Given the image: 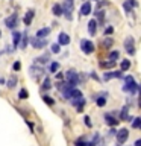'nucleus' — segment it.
I'll return each instance as SVG.
<instances>
[{
  "label": "nucleus",
  "mask_w": 141,
  "mask_h": 146,
  "mask_svg": "<svg viewBox=\"0 0 141 146\" xmlns=\"http://www.w3.org/2000/svg\"><path fill=\"white\" fill-rule=\"evenodd\" d=\"M123 79H125V84H123L121 90L125 91V93H129V94H136L140 84H136V81L134 79V76H132V75H127V76L123 78Z\"/></svg>",
  "instance_id": "1"
},
{
  "label": "nucleus",
  "mask_w": 141,
  "mask_h": 146,
  "mask_svg": "<svg viewBox=\"0 0 141 146\" xmlns=\"http://www.w3.org/2000/svg\"><path fill=\"white\" fill-rule=\"evenodd\" d=\"M64 76H65V82L71 87V88H76V87L79 85V82H80L79 81V73H77L74 68H68Z\"/></svg>",
  "instance_id": "2"
},
{
  "label": "nucleus",
  "mask_w": 141,
  "mask_h": 146,
  "mask_svg": "<svg viewBox=\"0 0 141 146\" xmlns=\"http://www.w3.org/2000/svg\"><path fill=\"white\" fill-rule=\"evenodd\" d=\"M62 15L67 20H73V8H74V2L73 0H64L62 2Z\"/></svg>",
  "instance_id": "3"
},
{
  "label": "nucleus",
  "mask_w": 141,
  "mask_h": 146,
  "mask_svg": "<svg viewBox=\"0 0 141 146\" xmlns=\"http://www.w3.org/2000/svg\"><path fill=\"white\" fill-rule=\"evenodd\" d=\"M80 50H82L85 55H91V53H94L96 46H94V43H93L91 40L82 38V40H80Z\"/></svg>",
  "instance_id": "4"
},
{
  "label": "nucleus",
  "mask_w": 141,
  "mask_h": 146,
  "mask_svg": "<svg viewBox=\"0 0 141 146\" xmlns=\"http://www.w3.org/2000/svg\"><path fill=\"white\" fill-rule=\"evenodd\" d=\"M127 139H129V129H127V128H121V129L117 131L115 140H117V145H118V146L125 145L126 141H127Z\"/></svg>",
  "instance_id": "5"
},
{
  "label": "nucleus",
  "mask_w": 141,
  "mask_h": 146,
  "mask_svg": "<svg viewBox=\"0 0 141 146\" xmlns=\"http://www.w3.org/2000/svg\"><path fill=\"white\" fill-rule=\"evenodd\" d=\"M115 78H117V79H123L125 75H123L121 70H108V72L103 73V81L105 82H108L111 79H115Z\"/></svg>",
  "instance_id": "6"
},
{
  "label": "nucleus",
  "mask_w": 141,
  "mask_h": 146,
  "mask_svg": "<svg viewBox=\"0 0 141 146\" xmlns=\"http://www.w3.org/2000/svg\"><path fill=\"white\" fill-rule=\"evenodd\" d=\"M29 73H30V78H32V79L38 81L41 76H44V68L41 67V66H36V64H34V66H30Z\"/></svg>",
  "instance_id": "7"
},
{
  "label": "nucleus",
  "mask_w": 141,
  "mask_h": 146,
  "mask_svg": "<svg viewBox=\"0 0 141 146\" xmlns=\"http://www.w3.org/2000/svg\"><path fill=\"white\" fill-rule=\"evenodd\" d=\"M5 25H6L8 29H15V27L18 26V14L17 12H12L9 17H6Z\"/></svg>",
  "instance_id": "8"
},
{
  "label": "nucleus",
  "mask_w": 141,
  "mask_h": 146,
  "mask_svg": "<svg viewBox=\"0 0 141 146\" xmlns=\"http://www.w3.org/2000/svg\"><path fill=\"white\" fill-rule=\"evenodd\" d=\"M125 49L127 55H135V40L134 36H126L125 38Z\"/></svg>",
  "instance_id": "9"
},
{
  "label": "nucleus",
  "mask_w": 141,
  "mask_h": 146,
  "mask_svg": "<svg viewBox=\"0 0 141 146\" xmlns=\"http://www.w3.org/2000/svg\"><path fill=\"white\" fill-rule=\"evenodd\" d=\"M103 119H105V123H106L108 126H111V128H115L118 125V122H120L118 119L114 117L112 113H105L103 114Z\"/></svg>",
  "instance_id": "10"
},
{
  "label": "nucleus",
  "mask_w": 141,
  "mask_h": 146,
  "mask_svg": "<svg viewBox=\"0 0 141 146\" xmlns=\"http://www.w3.org/2000/svg\"><path fill=\"white\" fill-rule=\"evenodd\" d=\"M30 44H32V47H34V49L41 50V49H44L45 46H47V40H44V38H36V36H34V38L30 40Z\"/></svg>",
  "instance_id": "11"
},
{
  "label": "nucleus",
  "mask_w": 141,
  "mask_h": 146,
  "mask_svg": "<svg viewBox=\"0 0 141 146\" xmlns=\"http://www.w3.org/2000/svg\"><path fill=\"white\" fill-rule=\"evenodd\" d=\"M70 102H71L73 107L76 108L77 113H82V111H84V108H85L86 100H85V98H82V99H73V100H70Z\"/></svg>",
  "instance_id": "12"
},
{
  "label": "nucleus",
  "mask_w": 141,
  "mask_h": 146,
  "mask_svg": "<svg viewBox=\"0 0 141 146\" xmlns=\"http://www.w3.org/2000/svg\"><path fill=\"white\" fill-rule=\"evenodd\" d=\"M132 119H134V117L129 116V108H127V107H123V108L120 110V113H118V120H121V122H125V120L132 122Z\"/></svg>",
  "instance_id": "13"
},
{
  "label": "nucleus",
  "mask_w": 141,
  "mask_h": 146,
  "mask_svg": "<svg viewBox=\"0 0 141 146\" xmlns=\"http://www.w3.org/2000/svg\"><path fill=\"white\" fill-rule=\"evenodd\" d=\"M106 96H108L106 91L94 96V100H96V104H97V107H105V105H106Z\"/></svg>",
  "instance_id": "14"
},
{
  "label": "nucleus",
  "mask_w": 141,
  "mask_h": 146,
  "mask_svg": "<svg viewBox=\"0 0 141 146\" xmlns=\"http://www.w3.org/2000/svg\"><path fill=\"white\" fill-rule=\"evenodd\" d=\"M58 44L59 46H68L70 44V35L65 34V32H61L58 35Z\"/></svg>",
  "instance_id": "15"
},
{
  "label": "nucleus",
  "mask_w": 141,
  "mask_h": 146,
  "mask_svg": "<svg viewBox=\"0 0 141 146\" xmlns=\"http://www.w3.org/2000/svg\"><path fill=\"white\" fill-rule=\"evenodd\" d=\"M35 17V9H29L26 14H24V18H23V21H24L26 26H30L32 25V20H34Z\"/></svg>",
  "instance_id": "16"
},
{
  "label": "nucleus",
  "mask_w": 141,
  "mask_h": 146,
  "mask_svg": "<svg viewBox=\"0 0 141 146\" xmlns=\"http://www.w3.org/2000/svg\"><path fill=\"white\" fill-rule=\"evenodd\" d=\"M50 32H52V29L50 27H41L40 31H36V34H35V36L36 38H47V36L50 35Z\"/></svg>",
  "instance_id": "17"
},
{
  "label": "nucleus",
  "mask_w": 141,
  "mask_h": 146,
  "mask_svg": "<svg viewBox=\"0 0 141 146\" xmlns=\"http://www.w3.org/2000/svg\"><path fill=\"white\" fill-rule=\"evenodd\" d=\"M20 40H21V32H17V31H14L12 32V52L18 47V44H20Z\"/></svg>",
  "instance_id": "18"
},
{
  "label": "nucleus",
  "mask_w": 141,
  "mask_h": 146,
  "mask_svg": "<svg viewBox=\"0 0 141 146\" xmlns=\"http://www.w3.org/2000/svg\"><path fill=\"white\" fill-rule=\"evenodd\" d=\"M34 61H35L36 66H43V64H47V62L50 61V55H49V53H44V55H41V56L35 58Z\"/></svg>",
  "instance_id": "19"
},
{
  "label": "nucleus",
  "mask_w": 141,
  "mask_h": 146,
  "mask_svg": "<svg viewBox=\"0 0 141 146\" xmlns=\"http://www.w3.org/2000/svg\"><path fill=\"white\" fill-rule=\"evenodd\" d=\"M96 32H97V21H96V18H93V20L88 21V34L91 36H94Z\"/></svg>",
  "instance_id": "20"
},
{
  "label": "nucleus",
  "mask_w": 141,
  "mask_h": 146,
  "mask_svg": "<svg viewBox=\"0 0 141 146\" xmlns=\"http://www.w3.org/2000/svg\"><path fill=\"white\" fill-rule=\"evenodd\" d=\"M90 14H91V3L90 2L82 3V6H80V15H90Z\"/></svg>",
  "instance_id": "21"
},
{
  "label": "nucleus",
  "mask_w": 141,
  "mask_h": 146,
  "mask_svg": "<svg viewBox=\"0 0 141 146\" xmlns=\"http://www.w3.org/2000/svg\"><path fill=\"white\" fill-rule=\"evenodd\" d=\"M17 82H18L17 75H12V76L6 81V87H8L9 90H11V88H15V87H17Z\"/></svg>",
  "instance_id": "22"
},
{
  "label": "nucleus",
  "mask_w": 141,
  "mask_h": 146,
  "mask_svg": "<svg viewBox=\"0 0 141 146\" xmlns=\"http://www.w3.org/2000/svg\"><path fill=\"white\" fill-rule=\"evenodd\" d=\"M70 96H71V100L73 99H82V98H84V93H82V91L76 87V88L70 90Z\"/></svg>",
  "instance_id": "23"
},
{
  "label": "nucleus",
  "mask_w": 141,
  "mask_h": 146,
  "mask_svg": "<svg viewBox=\"0 0 141 146\" xmlns=\"http://www.w3.org/2000/svg\"><path fill=\"white\" fill-rule=\"evenodd\" d=\"M52 12H53L55 17H61L62 15V6H61V3H55L53 6H52Z\"/></svg>",
  "instance_id": "24"
},
{
  "label": "nucleus",
  "mask_w": 141,
  "mask_h": 146,
  "mask_svg": "<svg viewBox=\"0 0 141 146\" xmlns=\"http://www.w3.org/2000/svg\"><path fill=\"white\" fill-rule=\"evenodd\" d=\"M59 68H61V64H59L58 61H52L49 64V72L50 73H58Z\"/></svg>",
  "instance_id": "25"
},
{
  "label": "nucleus",
  "mask_w": 141,
  "mask_h": 146,
  "mask_svg": "<svg viewBox=\"0 0 141 146\" xmlns=\"http://www.w3.org/2000/svg\"><path fill=\"white\" fill-rule=\"evenodd\" d=\"M52 81H50V78L47 76V78H44V81H43V85H41V90L43 91H47V90H50L52 88Z\"/></svg>",
  "instance_id": "26"
},
{
  "label": "nucleus",
  "mask_w": 141,
  "mask_h": 146,
  "mask_svg": "<svg viewBox=\"0 0 141 146\" xmlns=\"http://www.w3.org/2000/svg\"><path fill=\"white\" fill-rule=\"evenodd\" d=\"M27 44H29V35L27 34H21V40H20V47L24 50L27 47Z\"/></svg>",
  "instance_id": "27"
},
{
  "label": "nucleus",
  "mask_w": 141,
  "mask_h": 146,
  "mask_svg": "<svg viewBox=\"0 0 141 146\" xmlns=\"http://www.w3.org/2000/svg\"><path fill=\"white\" fill-rule=\"evenodd\" d=\"M130 68V61L129 59H121V62H120V70L121 72H127Z\"/></svg>",
  "instance_id": "28"
},
{
  "label": "nucleus",
  "mask_w": 141,
  "mask_h": 146,
  "mask_svg": "<svg viewBox=\"0 0 141 146\" xmlns=\"http://www.w3.org/2000/svg\"><path fill=\"white\" fill-rule=\"evenodd\" d=\"M99 66H100V68H112V67H115V62L108 59V61H100Z\"/></svg>",
  "instance_id": "29"
},
{
  "label": "nucleus",
  "mask_w": 141,
  "mask_h": 146,
  "mask_svg": "<svg viewBox=\"0 0 141 146\" xmlns=\"http://www.w3.org/2000/svg\"><path fill=\"white\" fill-rule=\"evenodd\" d=\"M112 44H114V40L111 38V36H105V40H103V43H102V47L103 49H109Z\"/></svg>",
  "instance_id": "30"
},
{
  "label": "nucleus",
  "mask_w": 141,
  "mask_h": 146,
  "mask_svg": "<svg viewBox=\"0 0 141 146\" xmlns=\"http://www.w3.org/2000/svg\"><path fill=\"white\" fill-rule=\"evenodd\" d=\"M118 59H120V52H117V50H112V52H109V61L117 62Z\"/></svg>",
  "instance_id": "31"
},
{
  "label": "nucleus",
  "mask_w": 141,
  "mask_h": 146,
  "mask_svg": "<svg viewBox=\"0 0 141 146\" xmlns=\"http://www.w3.org/2000/svg\"><path fill=\"white\" fill-rule=\"evenodd\" d=\"M41 98H43V100H44V102L47 104V105H50V107H53V105H55V99L52 98V96H49V94H43Z\"/></svg>",
  "instance_id": "32"
},
{
  "label": "nucleus",
  "mask_w": 141,
  "mask_h": 146,
  "mask_svg": "<svg viewBox=\"0 0 141 146\" xmlns=\"http://www.w3.org/2000/svg\"><path fill=\"white\" fill-rule=\"evenodd\" d=\"M29 98V91H27L26 88H21L20 91H18V99H21V100H24Z\"/></svg>",
  "instance_id": "33"
},
{
  "label": "nucleus",
  "mask_w": 141,
  "mask_h": 146,
  "mask_svg": "<svg viewBox=\"0 0 141 146\" xmlns=\"http://www.w3.org/2000/svg\"><path fill=\"white\" fill-rule=\"evenodd\" d=\"M85 145H86V137L85 135H82V137L74 140V146H85Z\"/></svg>",
  "instance_id": "34"
},
{
  "label": "nucleus",
  "mask_w": 141,
  "mask_h": 146,
  "mask_svg": "<svg viewBox=\"0 0 141 146\" xmlns=\"http://www.w3.org/2000/svg\"><path fill=\"white\" fill-rule=\"evenodd\" d=\"M130 125H132V128H134V129L140 128V125H141V117H135V119H132Z\"/></svg>",
  "instance_id": "35"
},
{
  "label": "nucleus",
  "mask_w": 141,
  "mask_h": 146,
  "mask_svg": "<svg viewBox=\"0 0 141 146\" xmlns=\"http://www.w3.org/2000/svg\"><path fill=\"white\" fill-rule=\"evenodd\" d=\"M50 52H52V53H59V52H61V46H59L58 43L52 44V47H50Z\"/></svg>",
  "instance_id": "36"
},
{
  "label": "nucleus",
  "mask_w": 141,
  "mask_h": 146,
  "mask_svg": "<svg viewBox=\"0 0 141 146\" xmlns=\"http://www.w3.org/2000/svg\"><path fill=\"white\" fill-rule=\"evenodd\" d=\"M123 8H125V11H126V14H130L132 11H134V8H132V6H130V5L127 3V2H125V3H123Z\"/></svg>",
  "instance_id": "37"
},
{
  "label": "nucleus",
  "mask_w": 141,
  "mask_h": 146,
  "mask_svg": "<svg viewBox=\"0 0 141 146\" xmlns=\"http://www.w3.org/2000/svg\"><path fill=\"white\" fill-rule=\"evenodd\" d=\"M112 32H114V27H112V26H108L106 29H105L103 34H105V36H111V35H112Z\"/></svg>",
  "instance_id": "38"
},
{
  "label": "nucleus",
  "mask_w": 141,
  "mask_h": 146,
  "mask_svg": "<svg viewBox=\"0 0 141 146\" xmlns=\"http://www.w3.org/2000/svg\"><path fill=\"white\" fill-rule=\"evenodd\" d=\"M84 123H85V125L88 126V128L93 126V123H91V119H90V116H86V114L84 116Z\"/></svg>",
  "instance_id": "39"
},
{
  "label": "nucleus",
  "mask_w": 141,
  "mask_h": 146,
  "mask_svg": "<svg viewBox=\"0 0 141 146\" xmlns=\"http://www.w3.org/2000/svg\"><path fill=\"white\" fill-rule=\"evenodd\" d=\"M12 68H14V72H18L21 68V64H20V61H15L12 64Z\"/></svg>",
  "instance_id": "40"
},
{
  "label": "nucleus",
  "mask_w": 141,
  "mask_h": 146,
  "mask_svg": "<svg viewBox=\"0 0 141 146\" xmlns=\"http://www.w3.org/2000/svg\"><path fill=\"white\" fill-rule=\"evenodd\" d=\"M115 134H117V129H115V128H111V129L108 131V137H115Z\"/></svg>",
  "instance_id": "41"
},
{
  "label": "nucleus",
  "mask_w": 141,
  "mask_h": 146,
  "mask_svg": "<svg viewBox=\"0 0 141 146\" xmlns=\"http://www.w3.org/2000/svg\"><path fill=\"white\" fill-rule=\"evenodd\" d=\"M90 78H91V79H94V81H97V82L100 81V78H99L97 75H96L94 72H91V73H90Z\"/></svg>",
  "instance_id": "42"
},
{
  "label": "nucleus",
  "mask_w": 141,
  "mask_h": 146,
  "mask_svg": "<svg viewBox=\"0 0 141 146\" xmlns=\"http://www.w3.org/2000/svg\"><path fill=\"white\" fill-rule=\"evenodd\" d=\"M126 2L129 3L132 8H136V6H138V3H136V0H126Z\"/></svg>",
  "instance_id": "43"
},
{
  "label": "nucleus",
  "mask_w": 141,
  "mask_h": 146,
  "mask_svg": "<svg viewBox=\"0 0 141 146\" xmlns=\"http://www.w3.org/2000/svg\"><path fill=\"white\" fill-rule=\"evenodd\" d=\"M26 123H27V126H29V129H30V132H34V123H32L30 120H26Z\"/></svg>",
  "instance_id": "44"
},
{
  "label": "nucleus",
  "mask_w": 141,
  "mask_h": 146,
  "mask_svg": "<svg viewBox=\"0 0 141 146\" xmlns=\"http://www.w3.org/2000/svg\"><path fill=\"white\" fill-rule=\"evenodd\" d=\"M64 78H65V76H64L62 73H61V72H58V73H56V79H58V81H62Z\"/></svg>",
  "instance_id": "45"
},
{
  "label": "nucleus",
  "mask_w": 141,
  "mask_h": 146,
  "mask_svg": "<svg viewBox=\"0 0 141 146\" xmlns=\"http://www.w3.org/2000/svg\"><path fill=\"white\" fill-rule=\"evenodd\" d=\"M134 146H141V139H138V140H135V143H134Z\"/></svg>",
  "instance_id": "46"
},
{
  "label": "nucleus",
  "mask_w": 141,
  "mask_h": 146,
  "mask_svg": "<svg viewBox=\"0 0 141 146\" xmlns=\"http://www.w3.org/2000/svg\"><path fill=\"white\" fill-rule=\"evenodd\" d=\"M0 84H6V81H5V78H0Z\"/></svg>",
  "instance_id": "47"
},
{
  "label": "nucleus",
  "mask_w": 141,
  "mask_h": 146,
  "mask_svg": "<svg viewBox=\"0 0 141 146\" xmlns=\"http://www.w3.org/2000/svg\"><path fill=\"white\" fill-rule=\"evenodd\" d=\"M138 107L141 108V98H140V96H138Z\"/></svg>",
  "instance_id": "48"
},
{
  "label": "nucleus",
  "mask_w": 141,
  "mask_h": 146,
  "mask_svg": "<svg viewBox=\"0 0 141 146\" xmlns=\"http://www.w3.org/2000/svg\"><path fill=\"white\" fill-rule=\"evenodd\" d=\"M138 91H140V98H141V84L138 85Z\"/></svg>",
  "instance_id": "49"
},
{
  "label": "nucleus",
  "mask_w": 141,
  "mask_h": 146,
  "mask_svg": "<svg viewBox=\"0 0 141 146\" xmlns=\"http://www.w3.org/2000/svg\"><path fill=\"white\" fill-rule=\"evenodd\" d=\"M0 36H2V31H0Z\"/></svg>",
  "instance_id": "50"
},
{
  "label": "nucleus",
  "mask_w": 141,
  "mask_h": 146,
  "mask_svg": "<svg viewBox=\"0 0 141 146\" xmlns=\"http://www.w3.org/2000/svg\"><path fill=\"white\" fill-rule=\"evenodd\" d=\"M96 2H100V0H96Z\"/></svg>",
  "instance_id": "51"
},
{
  "label": "nucleus",
  "mask_w": 141,
  "mask_h": 146,
  "mask_svg": "<svg viewBox=\"0 0 141 146\" xmlns=\"http://www.w3.org/2000/svg\"><path fill=\"white\" fill-rule=\"evenodd\" d=\"M140 129H141V125H140Z\"/></svg>",
  "instance_id": "52"
}]
</instances>
